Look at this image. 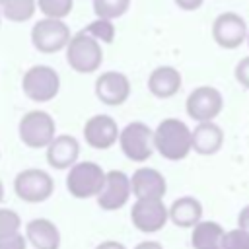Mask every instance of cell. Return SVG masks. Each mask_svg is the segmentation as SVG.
<instances>
[{"mask_svg": "<svg viewBox=\"0 0 249 249\" xmlns=\"http://www.w3.org/2000/svg\"><path fill=\"white\" fill-rule=\"evenodd\" d=\"M152 146L163 160L181 161L191 154V128L185 121L167 117L152 130Z\"/></svg>", "mask_w": 249, "mask_h": 249, "instance_id": "6da1fadb", "label": "cell"}, {"mask_svg": "<svg viewBox=\"0 0 249 249\" xmlns=\"http://www.w3.org/2000/svg\"><path fill=\"white\" fill-rule=\"evenodd\" d=\"M105 173L107 171L99 163L91 160H78L66 173V191L78 200L95 198L105 185Z\"/></svg>", "mask_w": 249, "mask_h": 249, "instance_id": "7a4b0ae2", "label": "cell"}, {"mask_svg": "<svg viewBox=\"0 0 249 249\" xmlns=\"http://www.w3.org/2000/svg\"><path fill=\"white\" fill-rule=\"evenodd\" d=\"M66 62L78 74H93L101 68L103 62V49L93 37L84 31H78L70 37L66 49Z\"/></svg>", "mask_w": 249, "mask_h": 249, "instance_id": "3957f363", "label": "cell"}, {"mask_svg": "<svg viewBox=\"0 0 249 249\" xmlns=\"http://www.w3.org/2000/svg\"><path fill=\"white\" fill-rule=\"evenodd\" d=\"M18 136L21 144L31 150L47 148L56 136V123L51 113L43 109H31L18 123Z\"/></svg>", "mask_w": 249, "mask_h": 249, "instance_id": "277c9868", "label": "cell"}, {"mask_svg": "<svg viewBox=\"0 0 249 249\" xmlns=\"http://www.w3.org/2000/svg\"><path fill=\"white\" fill-rule=\"evenodd\" d=\"M21 91L35 103L53 101L60 91V76L49 64H35L21 76Z\"/></svg>", "mask_w": 249, "mask_h": 249, "instance_id": "5b68a950", "label": "cell"}, {"mask_svg": "<svg viewBox=\"0 0 249 249\" xmlns=\"http://www.w3.org/2000/svg\"><path fill=\"white\" fill-rule=\"evenodd\" d=\"M14 193L27 204H39L53 196L54 179L41 167H25L14 177Z\"/></svg>", "mask_w": 249, "mask_h": 249, "instance_id": "8992f818", "label": "cell"}, {"mask_svg": "<svg viewBox=\"0 0 249 249\" xmlns=\"http://www.w3.org/2000/svg\"><path fill=\"white\" fill-rule=\"evenodd\" d=\"M70 37L72 33L70 27L64 23V19H51V18H43L35 21L29 33L33 49L43 54H54L64 51Z\"/></svg>", "mask_w": 249, "mask_h": 249, "instance_id": "52a82bcc", "label": "cell"}, {"mask_svg": "<svg viewBox=\"0 0 249 249\" xmlns=\"http://www.w3.org/2000/svg\"><path fill=\"white\" fill-rule=\"evenodd\" d=\"M119 148L126 160L134 163H144L154 154L152 128L142 121H132L119 132Z\"/></svg>", "mask_w": 249, "mask_h": 249, "instance_id": "ba28073f", "label": "cell"}, {"mask_svg": "<svg viewBox=\"0 0 249 249\" xmlns=\"http://www.w3.org/2000/svg\"><path fill=\"white\" fill-rule=\"evenodd\" d=\"M224 109V95L214 86H198L185 99L187 115L196 123L214 121Z\"/></svg>", "mask_w": 249, "mask_h": 249, "instance_id": "9c48e42d", "label": "cell"}, {"mask_svg": "<svg viewBox=\"0 0 249 249\" xmlns=\"http://www.w3.org/2000/svg\"><path fill=\"white\" fill-rule=\"evenodd\" d=\"M130 222L142 233H158L169 222L167 206L161 198H134Z\"/></svg>", "mask_w": 249, "mask_h": 249, "instance_id": "30bf717a", "label": "cell"}, {"mask_svg": "<svg viewBox=\"0 0 249 249\" xmlns=\"http://www.w3.org/2000/svg\"><path fill=\"white\" fill-rule=\"evenodd\" d=\"M247 23L235 12H222L212 21V39L218 47L226 51H233L241 47L247 39Z\"/></svg>", "mask_w": 249, "mask_h": 249, "instance_id": "8fae6325", "label": "cell"}, {"mask_svg": "<svg viewBox=\"0 0 249 249\" xmlns=\"http://www.w3.org/2000/svg\"><path fill=\"white\" fill-rule=\"evenodd\" d=\"M130 177L123 169H109L105 173V185L101 193L95 196L97 206L105 212H115L126 206L130 200Z\"/></svg>", "mask_w": 249, "mask_h": 249, "instance_id": "7c38bea8", "label": "cell"}, {"mask_svg": "<svg viewBox=\"0 0 249 249\" xmlns=\"http://www.w3.org/2000/svg\"><path fill=\"white\" fill-rule=\"evenodd\" d=\"M130 80L124 72L119 70H105L95 78L93 91L95 97L109 107H119L130 97Z\"/></svg>", "mask_w": 249, "mask_h": 249, "instance_id": "4fadbf2b", "label": "cell"}, {"mask_svg": "<svg viewBox=\"0 0 249 249\" xmlns=\"http://www.w3.org/2000/svg\"><path fill=\"white\" fill-rule=\"evenodd\" d=\"M119 124L111 115H91L82 128L84 140L93 150H109L119 140Z\"/></svg>", "mask_w": 249, "mask_h": 249, "instance_id": "5bb4252c", "label": "cell"}, {"mask_svg": "<svg viewBox=\"0 0 249 249\" xmlns=\"http://www.w3.org/2000/svg\"><path fill=\"white\" fill-rule=\"evenodd\" d=\"M130 177V193L134 198H161L167 193V181L156 167H138Z\"/></svg>", "mask_w": 249, "mask_h": 249, "instance_id": "9a60e30c", "label": "cell"}, {"mask_svg": "<svg viewBox=\"0 0 249 249\" xmlns=\"http://www.w3.org/2000/svg\"><path fill=\"white\" fill-rule=\"evenodd\" d=\"M47 163L53 169L68 171L80 158V142L72 134H56L45 148Z\"/></svg>", "mask_w": 249, "mask_h": 249, "instance_id": "2e32d148", "label": "cell"}, {"mask_svg": "<svg viewBox=\"0 0 249 249\" xmlns=\"http://www.w3.org/2000/svg\"><path fill=\"white\" fill-rule=\"evenodd\" d=\"M224 130L214 121L208 123H196V126L191 130V152L198 156H214L224 146Z\"/></svg>", "mask_w": 249, "mask_h": 249, "instance_id": "e0dca14e", "label": "cell"}, {"mask_svg": "<svg viewBox=\"0 0 249 249\" xmlns=\"http://www.w3.org/2000/svg\"><path fill=\"white\" fill-rule=\"evenodd\" d=\"M148 91L158 97V99H169L173 95L179 93L181 86H183V76L175 66L163 64V66H156L150 76H148Z\"/></svg>", "mask_w": 249, "mask_h": 249, "instance_id": "ac0fdd59", "label": "cell"}, {"mask_svg": "<svg viewBox=\"0 0 249 249\" xmlns=\"http://www.w3.org/2000/svg\"><path fill=\"white\" fill-rule=\"evenodd\" d=\"M27 245L33 249H60V230L49 218H33L23 231Z\"/></svg>", "mask_w": 249, "mask_h": 249, "instance_id": "d6986e66", "label": "cell"}, {"mask_svg": "<svg viewBox=\"0 0 249 249\" xmlns=\"http://www.w3.org/2000/svg\"><path fill=\"white\" fill-rule=\"evenodd\" d=\"M202 202L193 195H183L167 206V218L177 228H195L202 220Z\"/></svg>", "mask_w": 249, "mask_h": 249, "instance_id": "ffe728a7", "label": "cell"}, {"mask_svg": "<svg viewBox=\"0 0 249 249\" xmlns=\"http://www.w3.org/2000/svg\"><path fill=\"white\" fill-rule=\"evenodd\" d=\"M226 230L214 220H200L191 228V247L193 249H222Z\"/></svg>", "mask_w": 249, "mask_h": 249, "instance_id": "44dd1931", "label": "cell"}, {"mask_svg": "<svg viewBox=\"0 0 249 249\" xmlns=\"http://www.w3.org/2000/svg\"><path fill=\"white\" fill-rule=\"evenodd\" d=\"M37 12V0H0V16L12 23H25Z\"/></svg>", "mask_w": 249, "mask_h": 249, "instance_id": "7402d4cb", "label": "cell"}, {"mask_svg": "<svg viewBox=\"0 0 249 249\" xmlns=\"http://www.w3.org/2000/svg\"><path fill=\"white\" fill-rule=\"evenodd\" d=\"M91 2H93L95 18L109 21L123 18L130 8V0H91Z\"/></svg>", "mask_w": 249, "mask_h": 249, "instance_id": "603a6c76", "label": "cell"}, {"mask_svg": "<svg viewBox=\"0 0 249 249\" xmlns=\"http://www.w3.org/2000/svg\"><path fill=\"white\" fill-rule=\"evenodd\" d=\"M84 33H88L89 37H93L97 43H105V45H111L115 41V23L109 21V19H101V18H95L93 21H89L84 29Z\"/></svg>", "mask_w": 249, "mask_h": 249, "instance_id": "cb8c5ba5", "label": "cell"}, {"mask_svg": "<svg viewBox=\"0 0 249 249\" xmlns=\"http://www.w3.org/2000/svg\"><path fill=\"white\" fill-rule=\"evenodd\" d=\"M37 10L43 18L51 19H64L74 10V0H37Z\"/></svg>", "mask_w": 249, "mask_h": 249, "instance_id": "d4e9b609", "label": "cell"}, {"mask_svg": "<svg viewBox=\"0 0 249 249\" xmlns=\"http://www.w3.org/2000/svg\"><path fill=\"white\" fill-rule=\"evenodd\" d=\"M21 231V216L12 208L0 206V235Z\"/></svg>", "mask_w": 249, "mask_h": 249, "instance_id": "484cf974", "label": "cell"}, {"mask_svg": "<svg viewBox=\"0 0 249 249\" xmlns=\"http://www.w3.org/2000/svg\"><path fill=\"white\" fill-rule=\"evenodd\" d=\"M222 249H249V233L239 228L228 230L222 239Z\"/></svg>", "mask_w": 249, "mask_h": 249, "instance_id": "4316f807", "label": "cell"}, {"mask_svg": "<svg viewBox=\"0 0 249 249\" xmlns=\"http://www.w3.org/2000/svg\"><path fill=\"white\" fill-rule=\"evenodd\" d=\"M0 249H27V239L21 231L0 235Z\"/></svg>", "mask_w": 249, "mask_h": 249, "instance_id": "83f0119b", "label": "cell"}, {"mask_svg": "<svg viewBox=\"0 0 249 249\" xmlns=\"http://www.w3.org/2000/svg\"><path fill=\"white\" fill-rule=\"evenodd\" d=\"M233 78L241 88L249 89V56H243L237 60V64L233 68Z\"/></svg>", "mask_w": 249, "mask_h": 249, "instance_id": "f1b7e54d", "label": "cell"}, {"mask_svg": "<svg viewBox=\"0 0 249 249\" xmlns=\"http://www.w3.org/2000/svg\"><path fill=\"white\" fill-rule=\"evenodd\" d=\"M173 2L183 12H195V10H198L204 4V0H173Z\"/></svg>", "mask_w": 249, "mask_h": 249, "instance_id": "f546056e", "label": "cell"}, {"mask_svg": "<svg viewBox=\"0 0 249 249\" xmlns=\"http://www.w3.org/2000/svg\"><path fill=\"white\" fill-rule=\"evenodd\" d=\"M237 228L249 233V204H245L237 214Z\"/></svg>", "mask_w": 249, "mask_h": 249, "instance_id": "4dcf8cb0", "label": "cell"}, {"mask_svg": "<svg viewBox=\"0 0 249 249\" xmlns=\"http://www.w3.org/2000/svg\"><path fill=\"white\" fill-rule=\"evenodd\" d=\"M95 249H128V247H126L124 243L117 241V239H105V241L97 243V245H95Z\"/></svg>", "mask_w": 249, "mask_h": 249, "instance_id": "1f68e13d", "label": "cell"}, {"mask_svg": "<svg viewBox=\"0 0 249 249\" xmlns=\"http://www.w3.org/2000/svg\"><path fill=\"white\" fill-rule=\"evenodd\" d=\"M134 249H163V245L156 239H148V241H140L134 245Z\"/></svg>", "mask_w": 249, "mask_h": 249, "instance_id": "d6a6232c", "label": "cell"}, {"mask_svg": "<svg viewBox=\"0 0 249 249\" xmlns=\"http://www.w3.org/2000/svg\"><path fill=\"white\" fill-rule=\"evenodd\" d=\"M2 200H4V183L0 179V204H2Z\"/></svg>", "mask_w": 249, "mask_h": 249, "instance_id": "836d02e7", "label": "cell"}, {"mask_svg": "<svg viewBox=\"0 0 249 249\" xmlns=\"http://www.w3.org/2000/svg\"><path fill=\"white\" fill-rule=\"evenodd\" d=\"M245 43H247V47H249V31H247V39H245Z\"/></svg>", "mask_w": 249, "mask_h": 249, "instance_id": "e575fe53", "label": "cell"}, {"mask_svg": "<svg viewBox=\"0 0 249 249\" xmlns=\"http://www.w3.org/2000/svg\"><path fill=\"white\" fill-rule=\"evenodd\" d=\"M0 25H2V16H0Z\"/></svg>", "mask_w": 249, "mask_h": 249, "instance_id": "d590c367", "label": "cell"}]
</instances>
